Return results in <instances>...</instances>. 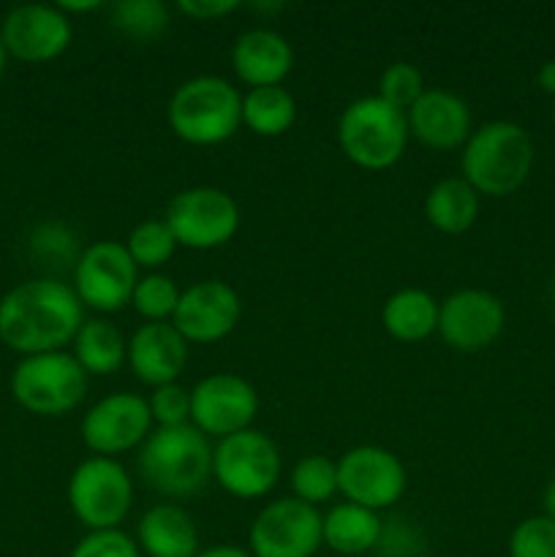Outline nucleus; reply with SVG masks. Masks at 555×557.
Returning a JSON list of instances; mask_svg holds the SVG:
<instances>
[{
	"label": "nucleus",
	"mask_w": 555,
	"mask_h": 557,
	"mask_svg": "<svg viewBox=\"0 0 555 557\" xmlns=\"http://www.w3.org/2000/svg\"><path fill=\"white\" fill-rule=\"evenodd\" d=\"M82 324L79 297L54 277L20 283L0 299V341L25 357L60 351Z\"/></svg>",
	"instance_id": "f257e3e1"
},
{
	"label": "nucleus",
	"mask_w": 555,
	"mask_h": 557,
	"mask_svg": "<svg viewBox=\"0 0 555 557\" xmlns=\"http://www.w3.org/2000/svg\"><path fill=\"white\" fill-rule=\"evenodd\" d=\"M533 141L522 125L495 120L482 125L462 145V180L482 196H509L528 180Z\"/></svg>",
	"instance_id": "f03ea898"
},
{
	"label": "nucleus",
	"mask_w": 555,
	"mask_h": 557,
	"mask_svg": "<svg viewBox=\"0 0 555 557\" xmlns=\"http://www.w3.org/2000/svg\"><path fill=\"white\" fill-rule=\"evenodd\" d=\"M139 476L166 498H190L212 476V446L194 424L158 428L141 444Z\"/></svg>",
	"instance_id": "7ed1b4c3"
},
{
	"label": "nucleus",
	"mask_w": 555,
	"mask_h": 557,
	"mask_svg": "<svg viewBox=\"0 0 555 557\" xmlns=\"http://www.w3.org/2000/svg\"><path fill=\"white\" fill-rule=\"evenodd\" d=\"M166 117L188 145H223L243 123V96L223 76H194L174 90Z\"/></svg>",
	"instance_id": "20e7f679"
},
{
	"label": "nucleus",
	"mask_w": 555,
	"mask_h": 557,
	"mask_svg": "<svg viewBox=\"0 0 555 557\" xmlns=\"http://www.w3.org/2000/svg\"><path fill=\"white\" fill-rule=\"evenodd\" d=\"M408 114L379 96L357 98L337 120V145L359 169L384 172L395 166L408 145Z\"/></svg>",
	"instance_id": "39448f33"
},
{
	"label": "nucleus",
	"mask_w": 555,
	"mask_h": 557,
	"mask_svg": "<svg viewBox=\"0 0 555 557\" xmlns=\"http://www.w3.org/2000/svg\"><path fill=\"white\" fill-rule=\"evenodd\" d=\"M11 395L36 417H65L85 400L87 373L74 354H36L16 364L11 375Z\"/></svg>",
	"instance_id": "423d86ee"
},
{
	"label": "nucleus",
	"mask_w": 555,
	"mask_h": 557,
	"mask_svg": "<svg viewBox=\"0 0 555 557\" xmlns=\"http://www.w3.org/2000/svg\"><path fill=\"white\" fill-rule=\"evenodd\" d=\"M134 484L125 468L112 457H90L79 462L69 482V506L87 531H114L128 517Z\"/></svg>",
	"instance_id": "0eeeda50"
},
{
	"label": "nucleus",
	"mask_w": 555,
	"mask_h": 557,
	"mask_svg": "<svg viewBox=\"0 0 555 557\" xmlns=\"http://www.w3.org/2000/svg\"><path fill=\"white\" fill-rule=\"evenodd\" d=\"M212 476L234 498H264L281 476V451L270 435L243 430L218 441L212 449Z\"/></svg>",
	"instance_id": "6e6552de"
},
{
	"label": "nucleus",
	"mask_w": 555,
	"mask_h": 557,
	"mask_svg": "<svg viewBox=\"0 0 555 557\" xmlns=\"http://www.w3.org/2000/svg\"><path fill=\"white\" fill-rule=\"evenodd\" d=\"M166 226L177 245L190 250H212L234 239L239 228V207L226 190L196 185L180 190L166 207Z\"/></svg>",
	"instance_id": "1a4fd4ad"
},
{
	"label": "nucleus",
	"mask_w": 555,
	"mask_h": 557,
	"mask_svg": "<svg viewBox=\"0 0 555 557\" xmlns=\"http://www.w3.org/2000/svg\"><path fill=\"white\" fill-rule=\"evenodd\" d=\"M139 283V267L134 264L123 243L101 239L82 250L74 267V294L82 305L98 313H114L125 308Z\"/></svg>",
	"instance_id": "9d476101"
},
{
	"label": "nucleus",
	"mask_w": 555,
	"mask_h": 557,
	"mask_svg": "<svg viewBox=\"0 0 555 557\" xmlns=\"http://www.w3.org/2000/svg\"><path fill=\"white\" fill-rule=\"evenodd\" d=\"M321 511L297 498H281L264 506L248 531L254 557H313L324 544Z\"/></svg>",
	"instance_id": "9b49d317"
},
{
	"label": "nucleus",
	"mask_w": 555,
	"mask_h": 557,
	"mask_svg": "<svg viewBox=\"0 0 555 557\" xmlns=\"http://www.w3.org/2000/svg\"><path fill=\"white\" fill-rule=\"evenodd\" d=\"M259 411V395L234 373H215L190 389V424L207 438H229L250 430Z\"/></svg>",
	"instance_id": "f8f14e48"
},
{
	"label": "nucleus",
	"mask_w": 555,
	"mask_h": 557,
	"mask_svg": "<svg viewBox=\"0 0 555 557\" xmlns=\"http://www.w3.org/2000/svg\"><path fill=\"white\" fill-rule=\"evenodd\" d=\"M406 468L381 446H357L337 462V493L370 511L390 509L406 493Z\"/></svg>",
	"instance_id": "ddd939ff"
},
{
	"label": "nucleus",
	"mask_w": 555,
	"mask_h": 557,
	"mask_svg": "<svg viewBox=\"0 0 555 557\" xmlns=\"http://www.w3.org/2000/svg\"><path fill=\"white\" fill-rule=\"evenodd\" d=\"M152 433V413L145 397L118 392L98 400L82 419V441L96 457H114L141 446Z\"/></svg>",
	"instance_id": "4468645a"
},
{
	"label": "nucleus",
	"mask_w": 555,
	"mask_h": 557,
	"mask_svg": "<svg viewBox=\"0 0 555 557\" xmlns=\"http://www.w3.org/2000/svg\"><path fill=\"white\" fill-rule=\"evenodd\" d=\"M506 310L495 294L460 288L439 305V335L455 351L473 354L493 346L504 332Z\"/></svg>",
	"instance_id": "2eb2a0df"
},
{
	"label": "nucleus",
	"mask_w": 555,
	"mask_h": 557,
	"mask_svg": "<svg viewBox=\"0 0 555 557\" xmlns=\"http://www.w3.org/2000/svg\"><path fill=\"white\" fill-rule=\"evenodd\" d=\"M71 20L58 5L27 3L9 11L0 27L5 52L22 63H49L71 44Z\"/></svg>",
	"instance_id": "dca6fc26"
},
{
	"label": "nucleus",
	"mask_w": 555,
	"mask_h": 557,
	"mask_svg": "<svg viewBox=\"0 0 555 557\" xmlns=\"http://www.w3.org/2000/svg\"><path fill=\"white\" fill-rule=\"evenodd\" d=\"M239 313L243 302L229 283L199 281L180 294L172 324L188 343H218L232 335Z\"/></svg>",
	"instance_id": "f3484780"
},
{
	"label": "nucleus",
	"mask_w": 555,
	"mask_h": 557,
	"mask_svg": "<svg viewBox=\"0 0 555 557\" xmlns=\"http://www.w3.org/2000/svg\"><path fill=\"white\" fill-rule=\"evenodd\" d=\"M128 364L136 379L152 389L177 384L188 364V341L174 330L172 321L141 324L128 341Z\"/></svg>",
	"instance_id": "a211bd4d"
},
{
	"label": "nucleus",
	"mask_w": 555,
	"mask_h": 557,
	"mask_svg": "<svg viewBox=\"0 0 555 557\" xmlns=\"http://www.w3.org/2000/svg\"><path fill=\"white\" fill-rule=\"evenodd\" d=\"M408 131L430 150H457L471 136V112L460 96L428 87L408 109Z\"/></svg>",
	"instance_id": "6ab92c4d"
},
{
	"label": "nucleus",
	"mask_w": 555,
	"mask_h": 557,
	"mask_svg": "<svg viewBox=\"0 0 555 557\" xmlns=\"http://www.w3.org/2000/svg\"><path fill=\"white\" fill-rule=\"evenodd\" d=\"M234 74L254 87H278L288 76L294 65L292 44L275 30L256 27L243 33L232 47Z\"/></svg>",
	"instance_id": "aec40b11"
},
{
	"label": "nucleus",
	"mask_w": 555,
	"mask_h": 557,
	"mask_svg": "<svg viewBox=\"0 0 555 557\" xmlns=\"http://www.w3.org/2000/svg\"><path fill=\"white\" fill-rule=\"evenodd\" d=\"M136 544L147 557H196L199 531L194 517L174 504H158L141 515Z\"/></svg>",
	"instance_id": "412c9836"
},
{
	"label": "nucleus",
	"mask_w": 555,
	"mask_h": 557,
	"mask_svg": "<svg viewBox=\"0 0 555 557\" xmlns=\"http://www.w3.org/2000/svg\"><path fill=\"white\" fill-rule=\"evenodd\" d=\"M321 536H324V547H330L332 553L357 557L379 547L384 525L379 520V511L343 500L324 515Z\"/></svg>",
	"instance_id": "4be33fe9"
},
{
	"label": "nucleus",
	"mask_w": 555,
	"mask_h": 557,
	"mask_svg": "<svg viewBox=\"0 0 555 557\" xmlns=\"http://www.w3.org/2000/svg\"><path fill=\"white\" fill-rule=\"evenodd\" d=\"M381 321L395 341H428L433 332H439V302L422 288H400L384 302Z\"/></svg>",
	"instance_id": "5701e85b"
},
{
	"label": "nucleus",
	"mask_w": 555,
	"mask_h": 557,
	"mask_svg": "<svg viewBox=\"0 0 555 557\" xmlns=\"http://www.w3.org/2000/svg\"><path fill=\"white\" fill-rule=\"evenodd\" d=\"M479 194L462 177H446L430 188L424 218L441 234H466L477 223Z\"/></svg>",
	"instance_id": "b1692460"
},
{
	"label": "nucleus",
	"mask_w": 555,
	"mask_h": 557,
	"mask_svg": "<svg viewBox=\"0 0 555 557\" xmlns=\"http://www.w3.org/2000/svg\"><path fill=\"white\" fill-rule=\"evenodd\" d=\"M74 359L87 375H112L128 359V343L107 319H90L74 337Z\"/></svg>",
	"instance_id": "393cba45"
},
{
	"label": "nucleus",
	"mask_w": 555,
	"mask_h": 557,
	"mask_svg": "<svg viewBox=\"0 0 555 557\" xmlns=\"http://www.w3.org/2000/svg\"><path fill=\"white\" fill-rule=\"evenodd\" d=\"M297 120V101L283 85L254 87L243 98V123L259 136H281Z\"/></svg>",
	"instance_id": "a878e982"
},
{
	"label": "nucleus",
	"mask_w": 555,
	"mask_h": 557,
	"mask_svg": "<svg viewBox=\"0 0 555 557\" xmlns=\"http://www.w3.org/2000/svg\"><path fill=\"white\" fill-rule=\"evenodd\" d=\"M112 25L139 41H152L169 27V9L161 0H120L112 5Z\"/></svg>",
	"instance_id": "bb28decb"
},
{
	"label": "nucleus",
	"mask_w": 555,
	"mask_h": 557,
	"mask_svg": "<svg viewBox=\"0 0 555 557\" xmlns=\"http://www.w3.org/2000/svg\"><path fill=\"white\" fill-rule=\"evenodd\" d=\"M288 482H292L294 498L303 500V504H326L337 493V462L321 455H308L294 466Z\"/></svg>",
	"instance_id": "cd10ccee"
},
{
	"label": "nucleus",
	"mask_w": 555,
	"mask_h": 557,
	"mask_svg": "<svg viewBox=\"0 0 555 557\" xmlns=\"http://www.w3.org/2000/svg\"><path fill=\"white\" fill-rule=\"evenodd\" d=\"M180 294L183 292L174 286L172 277L150 272V275L139 277V283L134 288V297H131V305L145 319V324H163V321L174 319Z\"/></svg>",
	"instance_id": "c85d7f7f"
},
{
	"label": "nucleus",
	"mask_w": 555,
	"mask_h": 557,
	"mask_svg": "<svg viewBox=\"0 0 555 557\" xmlns=\"http://www.w3.org/2000/svg\"><path fill=\"white\" fill-rule=\"evenodd\" d=\"M125 250H128L136 267L158 270V267H163L174 256L177 239L169 232L166 221H141L125 239Z\"/></svg>",
	"instance_id": "c756f323"
},
{
	"label": "nucleus",
	"mask_w": 555,
	"mask_h": 557,
	"mask_svg": "<svg viewBox=\"0 0 555 557\" xmlns=\"http://www.w3.org/2000/svg\"><path fill=\"white\" fill-rule=\"evenodd\" d=\"M424 90L428 87H424L422 71L417 65L406 63V60H397V63L386 65V71L379 79V98H384L386 103L397 107L400 112H408Z\"/></svg>",
	"instance_id": "7c9ffc66"
},
{
	"label": "nucleus",
	"mask_w": 555,
	"mask_h": 557,
	"mask_svg": "<svg viewBox=\"0 0 555 557\" xmlns=\"http://www.w3.org/2000/svg\"><path fill=\"white\" fill-rule=\"evenodd\" d=\"M509 557H555V522L547 515L522 520L509 536Z\"/></svg>",
	"instance_id": "2f4dec72"
},
{
	"label": "nucleus",
	"mask_w": 555,
	"mask_h": 557,
	"mask_svg": "<svg viewBox=\"0 0 555 557\" xmlns=\"http://www.w3.org/2000/svg\"><path fill=\"white\" fill-rule=\"evenodd\" d=\"M152 413V422L158 428H180V424H190V392L180 384H166L152 389L150 400H147Z\"/></svg>",
	"instance_id": "473e14b6"
},
{
	"label": "nucleus",
	"mask_w": 555,
	"mask_h": 557,
	"mask_svg": "<svg viewBox=\"0 0 555 557\" xmlns=\"http://www.w3.org/2000/svg\"><path fill=\"white\" fill-rule=\"evenodd\" d=\"M69 557H141V553L136 539L114 528V531H90L76 542Z\"/></svg>",
	"instance_id": "72a5a7b5"
},
{
	"label": "nucleus",
	"mask_w": 555,
	"mask_h": 557,
	"mask_svg": "<svg viewBox=\"0 0 555 557\" xmlns=\"http://www.w3.org/2000/svg\"><path fill=\"white\" fill-rule=\"evenodd\" d=\"M177 9L183 11V14H188L190 20L210 22L237 11L239 3L237 0H180Z\"/></svg>",
	"instance_id": "f704fd0d"
},
{
	"label": "nucleus",
	"mask_w": 555,
	"mask_h": 557,
	"mask_svg": "<svg viewBox=\"0 0 555 557\" xmlns=\"http://www.w3.org/2000/svg\"><path fill=\"white\" fill-rule=\"evenodd\" d=\"M196 557H254V555L243 547H232V544H215V547L210 549H201Z\"/></svg>",
	"instance_id": "c9c22d12"
},
{
	"label": "nucleus",
	"mask_w": 555,
	"mask_h": 557,
	"mask_svg": "<svg viewBox=\"0 0 555 557\" xmlns=\"http://www.w3.org/2000/svg\"><path fill=\"white\" fill-rule=\"evenodd\" d=\"M101 0H85V3H71V0H60L58 3V9L63 11L65 16L69 14H85V11H96V9H101Z\"/></svg>",
	"instance_id": "e433bc0d"
},
{
	"label": "nucleus",
	"mask_w": 555,
	"mask_h": 557,
	"mask_svg": "<svg viewBox=\"0 0 555 557\" xmlns=\"http://www.w3.org/2000/svg\"><path fill=\"white\" fill-rule=\"evenodd\" d=\"M539 87L550 96H555V60H547V63L539 69Z\"/></svg>",
	"instance_id": "4c0bfd02"
},
{
	"label": "nucleus",
	"mask_w": 555,
	"mask_h": 557,
	"mask_svg": "<svg viewBox=\"0 0 555 557\" xmlns=\"http://www.w3.org/2000/svg\"><path fill=\"white\" fill-rule=\"evenodd\" d=\"M544 509H547V517L555 522V479L547 484V493H544Z\"/></svg>",
	"instance_id": "58836bf2"
},
{
	"label": "nucleus",
	"mask_w": 555,
	"mask_h": 557,
	"mask_svg": "<svg viewBox=\"0 0 555 557\" xmlns=\"http://www.w3.org/2000/svg\"><path fill=\"white\" fill-rule=\"evenodd\" d=\"M5 47H3V41H0V76H3V71H5Z\"/></svg>",
	"instance_id": "ea45409f"
},
{
	"label": "nucleus",
	"mask_w": 555,
	"mask_h": 557,
	"mask_svg": "<svg viewBox=\"0 0 555 557\" xmlns=\"http://www.w3.org/2000/svg\"><path fill=\"white\" fill-rule=\"evenodd\" d=\"M553 123H555V103H553Z\"/></svg>",
	"instance_id": "a19ab883"
},
{
	"label": "nucleus",
	"mask_w": 555,
	"mask_h": 557,
	"mask_svg": "<svg viewBox=\"0 0 555 557\" xmlns=\"http://www.w3.org/2000/svg\"><path fill=\"white\" fill-rule=\"evenodd\" d=\"M553 299H555V281H553Z\"/></svg>",
	"instance_id": "79ce46f5"
}]
</instances>
